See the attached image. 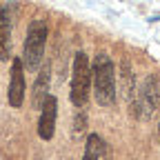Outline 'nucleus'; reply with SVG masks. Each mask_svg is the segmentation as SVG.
I'll return each mask as SVG.
<instances>
[{
  "mask_svg": "<svg viewBox=\"0 0 160 160\" xmlns=\"http://www.w3.org/2000/svg\"><path fill=\"white\" fill-rule=\"evenodd\" d=\"M11 56V13L9 5L0 7V60Z\"/></svg>",
  "mask_w": 160,
  "mask_h": 160,
  "instance_id": "7",
  "label": "nucleus"
},
{
  "mask_svg": "<svg viewBox=\"0 0 160 160\" xmlns=\"http://www.w3.org/2000/svg\"><path fill=\"white\" fill-rule=\"evenodd\" d=\"M51 73V69H49V65H45L42 69H40V73H38V80H36V85H33V107H42V102H45V98L49 96L47 91H49V76Z\"/></svg>",
  "mask_w": 160,
  "mask_h": 160,
  "instance_id": "9",
  "label": "nucleus"
},
{
  "mask_svg": "<svg viewBox=\"0 0 160 160\" xmlns=\"http://www.w3.org/2000/svg\"><path fill=\"white\" fill-rule=\"evenodd\" d=\"M158 107H160V85L156 76H149L133 98V113L138 118H151L158 111Z\"/></svg>",
  "mask_w": 160,
  "mask_h": 160,
  "instance_id": "4",
  "label": "nucleus"
},
{
  "mask_svg": "<svg viewBox=\"0 0 160 160\" xmlns=\"http://www.w3.org/2000/svg\"><path fill=\"white\" fill-rule=\"evenodd\" d=\"M9 73H11L9 76V105L18 109L25 102V65H22V58H13Z\"/></svg>",
  "mask_w": 160,
  "mask_h": 160,
  "instance_id": "5",
  "label": "nucleus"
},
{
  "mask_svg": "<svg viewBox=\"0 0 160 160\" xmlns=\"http://www.w3.org/2000/svg\"><path fill=\"white\" fill-rule=\"evenodd\" d=\"M109 156H111V153H109V145L102 140V136L89 133L82 160H109Z\"/></svg>",
  "mask_w": 160,
  "mask_h": 160,
  "instance_id": "8",
  "label": "nucleus"
},
{
  "mask_svg": "<svg viewBox=\"0 0 160 160\" xmlns=\"http://www.w3.org/2000/svg\"><path fill=\"white\" fill-rule=\"evenodd\" d=\"M158 133H160V127H158Z\"/></svg>",
  "mask_w": 160,
  "mask_h": 160,
  "instance_id": "10",
  "label": "nucleus"
},
{
  "mask_svg": "<svg viewBox=\"0 0 160 160\" xmlns=\"http://www.w3.org/2000/svg\"><path fill=\"white\" fill-rule=\"evenodd\" d=\"M56 118H58V100H56V96H47L42 107H40V120H38V136L42 140L53 138Z\"/></svg>",
  "mask_w": 160,
  "mask_h": 160,
  "instance_id": "6",
  "label": "nucleus"
},
{
  "mask_svg": "<svg viewBox=\"0 0 160 160\" xmlns=\"http://www.w3.org/2000/svg\"><path fill=\"white\" fill-rule=\"evenodd\" d=\"M89 89H91V65L87 53L78 51L73 56V71H71V102L76 107H85L89 100Z\"/></svg>",
  "mask_w": 160,
  "mask_h": 160,
  "instance_id": "3",
  "label": "nucleus"
},
{
  "mask_svg": "<svg viewBox=\"0 0 160 160\" xmlns=\"http://www.w3.org/2000/svg\"><path fill=\"white\" fill-rule=\"evenodd\" d=\"M91 80H93V93L98 105L109 107L116 100V71L113 62L107 53H98L91 65Z\"/></svg>",
  "mask_w": 160,
  "mask_h": 160,
  "instance_id": "1",
  "label": "nucleus"
},
{
  "mask_svg": "<svg viewBox=\"0 0 160 160\" xmlns=\"http://www.w3.org/2000/svg\"><path fill=\"white\" fill-rule=\"evenodd\" d=\"M45 45H47V22L45 20H31V25L27 29V38H25V49H22V65L29 71H36L40 60L45 53Z\"/></svg>",
  "mask_w": 160,
  "mask_h": 160,
  "instance_id": "2",
  "label": "nucleus"
}]
</instances>
